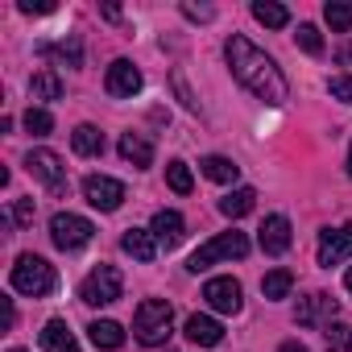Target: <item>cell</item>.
Here are the masks:
<instances>
[{"mask_svg": "<svg viewBox=\"0 0 352 352\" xmlns=\"http://www.w3.org/2000/svg\"><path fill=\"white\" fill-rule=\"evenodd\" d=\"M257 245H261V253L282 257V253L290 249V220H286V216H265V224H261V232H257Z\"/></svg>", "mask_w": 352, "mask_h": 352, "instance_id": "cell-13", "label": "cell"}, {"mask_svg": "<svg viewBox=\"0 0 352 352\" xmlns=\"http://www.w3.org/2000/svg\"><path fill=\"white\" fill-rule=\"evenodd\" d=\"M294 42H298V50H307V54H323V38H319V30H315L311 21H302V25H298Z\"/></svg>", "mask_w": 352, "mask_h": 352, "instance_id": "cell-30", "label": "cell"}, {"mask_svg": "<svg viewBox=\"0 0 352 352\" xmlns=\"http://www.w3.org/2000/svg\"><path fill=\"white\" fill-rule=\"evenodd\" d=\"M71 149H75L79 157H100V153H104V133H100L96 124H79V129L71 133Z\"/></svg>", "mask_w": 352, "mask_h": 352, "instance_id": "cell-19", "label": "cell"}, {"mask_svg": "<svg viewBox=\"0 0 352 352\" xmlns=\"http://www.w3.org/2000/svg\"><path fill=\"white\" fill-rule=\"evenodd\" d=\"M58 286V274L46 257L38 253H21L17 265H13V290L17 294H30V298H46L50 290Z\"/></svg>", "mask_w": 352, "mask_h": 352, "instance_id": "cell-3", "label": "cell"}, {"mask_svg": "<svg viewBox=\"0 0 352 352\" xmlns=\"http://www.w3.org/2000/svg\"><path fill=\"white\" fill-rule=\"evenodd\" d=\"M204 298H208L212 311L236 315V311H241V282H236V278H212V282L204 286Z\"/></svg>", "mask_w": 352, "mask_h": 352, "instance_id": "cell-12", "label": "cell"}, {"mask_svg": "<svg viewBox=\"0 0 352 352\" xmlns=\"http://www.w3.org/2000/svg\"><path fill=\"white\" fill-rule=\"evenodd\" d=\"M278 352H311V348H307V344H298V340H286Z\"/></svg>", "mask_w": 352, "mask_h": 352, "instance_id": "cell-37", "label": "cell"}, {"mask_svg": "<svg viewBox=\"0 0 352 352\" xmlns=\"http://www.w3.org/2000/svg\"><path fill=\"white\" fill-rule=\"evenodd\" d=\"M290 286H294V274H290V270H270V274L261 278V294H265L270 302L286 298V294H290Z\"/></svg>", "mask_w": 352, "mask_h": 352, "instance_id": "cell-26", "label": "cell"}, {"mask_svg": "<svg viewBox=\"0 0 352 352\" xmlns=\"http://www.w3.org/2000/svg\"><path fill=\"white\" fill-rule=\"evenodd\" d=\"M327 91H331V100L352 104V75H331L327 79Z\"/></svg>", "mask_w": 352, "mask_h": 352, "instance_id": "cell-32", "label": "cell"}, {"mask_svg": "<svg viewBox=\"0 0 352 352\" xmlns=\"http://www.w3.org/2000/svg\"><path fill=\"white\" fill-rule=\"evenodd\" d=\"M25 166H30L34 179L46 183L50 195H67V166H63V157H58L54 149H34V153L25 157Z\"/></svg>", "mask_w": 352, "mask_h": 352, "instance_id": "cell-7", "label": "cell"}, {"mask_svg": "<svg viewBox=\"0 0 352 352\" xmlns=\"http://www.w3.org/2000/svg\"><path fill=\"white\" fill-rule=\"evenodd\" d=\"M83 199L100 212H116L124 204V183L120 179H108V174H87L83 179Z\"/></svg>", "mask_w": 352, "mask_h": 352, "instance_id": "cell-8", "label": "cell"}, {"mask_svg": "<svg viewBox=\"0 0 352 352\" xmlns=\"http://www.w3.org/2000/svg\"><path fill=\"white\" fill-rule=\"evenodd\" d=\"M336 315H340V307H336V298L331 294H323V290H315V294H307L302 302H298V311H294V319L302 323V327H315V323H336Z\"/></svg>", "mask_w": 352, "mask_h": 352, "instance_id": "cell-11", "label": "cell"}, {"mask_svg": "<svg viewBox=\"0 0 352 352\" xmlns=\"http://www.w3.org/2000/svg\"><path fill=\"white\" fill-rule=\"evenodd\" d=\"M9 352H25V348H9Z\"/></svg>", "mask_w": 352, "mask_h": 352, "instance_id": "cell-41", "label": "cell"}, {"mask_svg": "<svg viewBox=\"0 0 352 352\" xmlns=\"http://www.w3.org/2000/svg\"><path fill=\"white\" fill-rule=\"evenodd\" d=\"M183 17H191V21H212L216 13H212L208 5H191V0H187V5H183Z\"/></svg>", "mask_w": 352, "mask_h": 352, "instance_id": "cell-35", "label": "cell"}, {"mask_svg": "<svg viewBox=\"0 0 352 352\" xmlns=\"http://www.w3.org/2000/svg\"><path fill=\"white\" fill-rule=\"evenodd\" d=\"M199 170L208 174L212 183H236V174H241V166H236L232 157H220V153L204 157V162H199Z\"/></svg>", "mask_w": 352, "mask_h": 352, "instance_id": "cell-24", "label": "cell"}, {"mask_svg": "<svg viewBox=\"0 0 352 352\" xmlns=\"http://www.w3.org/2000/svg\"><path fill=\"white\" fill-rule=\"evenodd\" d=\"M25 129H30L34 137H46V133L54 129V116H50L46 108H30V112H25Z\"/></svg>", "mask_w": 352, "mask_h": 352, "instance_id": "cell-31", "label": "cell"}, {"mask_svg": "<svg viewBox=\"0 0 352 352\" xmlns=\"http://www.w3.org/2000/svg\"><path fill=\"white\" fill-rule=\"evenodd\" d=\"M257 208V191L253 187H236V191H228L224 199H220V212L228 216V220H241V216H249Z\"/></svg>", "mask_w": 352, "mask_h": 352, "instance_id": "cell-20", "label": "cell"}, {"mask_svg": "<svg viewBox=\"0 0 352 352\" xmlns=\"http://www.w3.org/2000/svg\"><path fill=\"white\" fill-rule=\"evenodd\" d=\"M170 327H174V307H170L166 298H145V302L137 307V315H133V336H137V344H145V348L166 344V340H170Z\"/></svg>", "mask_w": 352, "mask_h": 352, "instance_id": "cell-2", "label": "cell"}, {"mask_svg": "<svg viewBox=\"0 0 352 352\" xmlns=\"http://www.w3.org/2000/svg\"><path fill=\"white\" fill-rule=\"evenodd\" d=\"M34 216H38L34 199H17V204H13V224H17V228H30V224H34Z\"/></svg>", "mask_w": 352, "mask_h": 352, "instance_id": "cell-33", "label": "cell"}, {"mask_svg": "<svg viewBox=\"0 0 352 352\" xmlns=\"http://www.w3.org/2000/svg\"><path fill=\"white\" fill-rule=\"evenodd\" d=\"M323 17L331 25V34H352V5H340V0H327Z\"/></svg>", "mask_w": 352, "mask_h": 352, "instance_id": "cell-28", "label": "cell"}, {"mask_svg": "<svg viewBox=\"0 0 352 352\" xmlns=\"http://www.w3.org/2000/svg\"><path fill=\"white\" fill-rule=\"evenodd\" d=\"M348 179H352V149H348Z\"/></svg>", "mask_w": 352, "mask_h": 352, "instance_id": "cell-40", "label": "cell"}, {"mask_svg": "<svg viewBox=\"0 0 352 352\" xmlns=\"http://www.w3.org/2000/svg\"><path fill=\"white\" fill-rule=\"evenodd\" d=\"M104 21H120V9L116 5H104Z\"/></svg>", "mask_w": 352, "mask_h": 352, "instance_id": "cell-38", "label": "cell"}, {"mask_svg": "<svg viewBox=\"0 0 352 352\" xmlns=\"http://www.w3.org/2000/svg\"><path fill=\"white\" fill-rule=\"evenodd\" d=\"M13 319H17V311H13V298H0V327H13Z\"/></svg>", "mask_w": 352, "mask_h": 352, "instance_id": "cell-36", "label": "cell"}, {"mask_svg": "<svg viewBox=\"0 0 352 352\" xmlns=\"http://www.w3.org/2000/svg\"><path fill=\"white\" fill-rule=\"evenodd\" d=\"M25 17H34V13H54V5H50V0H21V5H17Z\"/></svg>", "mask_w": 352, "mask_h": 352, "instance_id": "cell-34", "label": "cell"}, {"mask_svg": "<svg viewBox=\"0 0 352 352\" xmlns=\"http://www.w3.org/2000/svg\"><path fill=\"white\" fill-rule=\"evenodd\" d=\"M166 183H170V191H174V195H191V191H195V179H191V166H187V162H179V157H174V162L166 166Z\"/></svg>", "mask_w": 352, "mask_h": 352, "instance_id": "cell-27", "label": "cell"}, {"mask_svg": "<svg viewBox=\"0 0 352 352\" xmlns=\"http://www.w3.org/2000/svg\"><path fill=\"white\" fill-rule=\"evenodd\" d=\"M42 348H46V352H79V340H75V331L67 327V319H50V323L42 327Z\"/></svg>", "mask_w": 352, "mask_h": 352, "instance_id": "cell-18", "label": "cell"}, {"mask_svg": "<svg viewBox=\"0 0 352 352\" xmlns=\"http://www.w3.org/2000/svg\"><path fill=\"white\" fill-rule=\"evenodd\" d=\"M91 236H96V224H91V220H83V216H75V212H58V216L50 220V241H54L63 253L83 249Z\"/></svg>", "mask_w": 352, "mask_h": 352, "instance_id": "cell-6", "label": "cell"}, {"mask_svg": "<svg viewBox=\"0 0 352 352\" xmlns=\"http://www.w3.org/2000/svg\"><path fill=\"white\" fill-rule=\"evenodd\" d=\"M352 348V327L348 323H327V352H348Z\"/></svg>", "mask_w": 352, "mask_h": 352, "instance_id": "cell-29", "label": "cell"}, {"mask_svg": "<svg viewBox=\"0 0 352 352\" xmlns=\"http://www.w3.org/2000/svg\"><path fill=\"white\" fill-rule=\"evenodd\" d=\"M120 249H124L133 261H141V265H149V261L157 257V241H153L149 228H129V232L120 236Z\"/></svg>", "mask_w": 352, "mask_h": 352, "instance_id": "cell-15", "label": "cell"}, {"mask_svg": "<svg viewBox=\"0 0 352 352\" xmlns=\"http://www.w3.org/2000/svg\"><path fill=\"white\" fill-rule=\"evenodd\" d=\"M344 286H348V294H352V265H348V274H344Z\"/></svg>", "mask_w": 352, "mask_h": 352, "instance_id": "cell-39", "label": "cell"}, {"mask_svg": "<svg viewBox=\"0 0 352 352\" xmlns=\"http://www.w3.org/2000/svg\"><path fill=\"white\" fill-rule=\"evenodd\" d=\"M141 71L129 63V58H116L112 67H108V75H104V87H108V96H116V100H133L137 91H141Z\"/></svg>", "mask_w": 352, "mask_h": 352, "instance_id": "cell-10", "label": "cell"}, {"mask_svg": "<svg viewBox=\"0 0 352 352\" xmlns=\"http://www.w3.org/2000/svg\"><path fill=\"white\" fill-rule=\"evenodd\" d=\"M120 157H124L129 166L145 170V166H153V141H149L145 133H124V137H120Z\"/></svg>", "mask_w": 352, "mask_h": 352, "instance_id": "cell-16", "label": "cell"}, {"mask_svg": "<svg viewBox=\"0 0 352 352\" xmlns=\"http://www.w3.org/2000/svg\"><path fill=\"white\" fill-rule=\"evenodd\" d=\"M30 96H34V100H63V79H58L54 71H38V75L30 79Z\"/></svg>", "mask_w": 352, "mask_h": 352, "instance_id": "cell-25", "label": "cell"}, {"mask_svg": "<svg viewBox=\"0 0 352 352\" xmlns=\"http://www.w3.org/2000/svg\"><path fill=\"white\" fill-rule=\"evenodd\" d=\"M120 294H124V278H120L116 265H96V270L83 278V286H79V298H83L87 307H112Z\"/></svg>", "mask_w": 352, "mask_h": 352, "instance_id": "cell-5", "label": "cell"}, {"mask_svg": "<svg viewBox=\"0 0 352 352\" xmlns=\"http://www.w3.org/2000/svg\"><path fill=\"white\" fill-rule=\"evenodd\" d=\"M224 58H228L236 83L249 87L261 104H274V108H278V104L290 100V83H286L282 67H278L261 46H253L245 34H232V38L224 42Z\"/></svg>", "mask_w": 352, "mask_h": 352, "instance_id": "cell-1", "label": "cell"}, {"mask_svg": "<svg viewBox=\"0 0 352 352\" xmlns=\"http://www.w3.org/2000/svg\"><path fill=\"white\" fill-rule=\"evenodd\" d=\"M38 54H42V58H58V63H67V67H83V46H79V38L46 42V46H38Z\"/></svg>", "mask_w": 352, "mask_h": 352, "instance_id": "cell-21", "label": "cell"}, {"mask_svg": "<svg viewBox=\"0 0 352 352\" xmlns=\"http://www.w3.org/2000/svg\"><path fill=\"white\" fill-rule=\"evenodd\" d=\"M245 253H249V236L232 228V232H220V236H212L208 245H199V249L191 253L187 270H191V274H204L208 265H216V261H232V257L241 261Z\"/></svg>", "mask_w": 352, "mask_h": 352, "instance_id": "cell-4", "label": "cell"}, {"mask_svg": "<svg viewBox=\"0 0 352 352\" xmlns=\"http://www.w3.org/2000/svg\"><path fill=\"white\" fill-rule=\"evenodd\" d=\"M348 257H352V224H344V228H323V232H319V265L331 270V265H340V261H348Z\"/></svg>", "mask_w": 352, "mask_h": 352, "instance_id": "cell-9", "label": "cell"}, {"mask_svg": "<svg viewBox=\"0 0 352 352\" xmlns=\"http://www.w3.org/2000/svg\"><path fill=\"white\" fill-rule=\"evenodd\" d=\"M187 340L199 344V348H216V344L224 340V327H220V319H212V315H191V319H187Z\"/></svg>", "mask_w": 352, "mask_h": 352, "instance_id": "cell-17", "label": "cell"}, {"mask_svg": "<svg viewBox=\"0 0 352 352\" xmlns=\"http://www.w3.org/2000/svg\"><path fill=\"white\" fill-rule=\"evenodd\" d=\"M149 232H153V241H157V245L174 249V245H183V236H187V220H183L179 212H170V208H162V212L153 216Z\"/></svg>", "mask_w": 352, "mask_h": 352, "instance_id": "cell-14", "label": "cell"}, {"mask_svg": "<svg viewBox=\"0 0 352 352\" xmlns=\"http://www.w3.org/2000/svg\"><path fill=\"white\" fill-rule=\"evenodd\" d=\"M87 336H91V344H96V348H108V352L124 344V327H120L116 319H96V323L87 327Z\"/></svg>", "mask_w": 352, "mask_h": 352, "instance_id": "cell-22", "label": "cell"}, {"mask_svg": "<svg viewBox=\"0 0 352 352\" xmlns=\"http://www.w3.org/2000/svg\"><path fill=\"white\" fill-rule=\"evenodd\" d=\"M253 17L265 30H286L290 25V9L286 5H274V0H253Z\"/></svg>", "mask_w": 352, "mask_h": 352, "instance_id": "cell-23", "label": "cell"}]
</instances>
